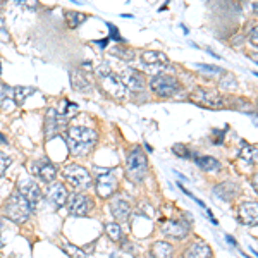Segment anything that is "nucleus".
Here are the masks:
<instances>
[{
	"mask_svg": "<svg viewBox=\"0 0 258 258\" xmlns=\"http://www.w3.org/2000/svg\"><path fill=\"white\" fill-rule=\"evenodd\" d=\"M214 193L217 195L219 198L226 200V202H231V200H234L236 197H238V186H236L234 182L227 181V182H222V184L215 186Z\"/></svg>",
	"mask_w": 258,
	"mask_h": 258,
	"instance_id": "obj_21",
	"label": "nucleus"
},
{
	"mask_svg": "<svg viewBox=\"0 0 258 258\" xmlns=\"http://www.w3.org/2000/svg\"><path fill=\"white\" fill-rule=\"evenodd\" d=\"M249 43H251V47L258 48V26H255L249 31Z\"/></svg>",
	"mask_w": 258,
	"mask_h": 258,
	"instance_id": "obj_37",
	"label": "nucleus"
},
{
	"mask_svg": "<svg viewBox=\"0 0 258 258\" xmlns=\"http://www.w3.org/2000/svg\"><path fill=\"white\" fill-rule=\"evenodd\" d=\"M14 88L7 86L4 83H0V109L9 110L11 107H14Z\"/></svg>",
	"mask_w": 258,
	"mask_h": 258,
	"instance_id": "obj_23",
	"label": "nucleus"
},
{
	"mask_svg": "<svg viewBox=\"0 0 258 258\" xmlns=\"http://www.w3.org/2000/svg\"><path fill=\"white\" fill-rule=\"evenodd\" d=\"M109 26V40L110 41H115L117 45H124L126 41L122 40V36H120V33H119V30H117V26L115 24H107Z\"/></svg>",
	"mask_w": 258,
	"mask_h": 258,
	"instance_id": "obj_34",
	"label": "nucleus"
},
{
	"mask_svg": "<svg viewBox=\"0 0 258 258\" xmlns=\"http://www.w3.org/2000/svg\"><path fill=\"white\" fill-rule=\"evenodd\" d=\"M153 258H172L174 256V246L167 241H155L150 248Z\"/></svg>",
	"mask_w": 258,
	"mask_h": 258,
	"instance_id": "obj_22",
	"label": "nucleus"
},
{
	"mask_svg": "<svg viewBox=\"0 0 258 258\" xmlns=\"http://www.w3.org/2000/svg\"><path fill=\"white\" fill-rule=\"evenodd\" d=\"M62 174H64V179L69 182L71 188H74L78 191L88 189L91 186V182H93L88 169H85L80 164H68L62 169Z\"/></svg>",
	"mask_w": 258,
	"mask_h": 258,
	"instance_id": "obj_4",
	"label": "nucleus"
},
{
	"mask_svg": "<svg viewBox=\"0 0 258 258\" xmlns=\"http://www.w3.org/2000/svg\"><path fill=\"white\" fill-rule=\"evenodd\" d=\"M191 102L198 103L200 107H205V109H212V110H219L226 107V102H224V97L215 90H207V88H197L193 93L189 95Z\"/></svg>",
	"mask_w": 258,
	"mask_h": 258,
	"instance_id": "obj_5",
	"label": "nucleus"
},
{
	"mask_svg": "<svg viewBox=\"0 0 258 258\" xmlns=\"http://www.w3.org/2000/svg\"><path fill=\"white\" fill-rule=\"evenodd\" d=\"M71 85L73 90L80 91V93H88L93 90V78H91V64H81V68H73L69 71Z\"/></svg>",
	"mask_w": 258,
	"mask_h": 258,
	"instance_id": "obj_7",
	"label": "nucleus"
},
{
	"mask_svg": "<svg viewBox=\"0 0 258 258\" xmlns=\"http://www.w3.org/2000/svg\"><path fill=\"white\" fill-rule=\"evenodd\" d=\"M47 198H48V202L52 203L53 207L60 209V207H64L66 203H68L69 193H68V189H66V186L62 184V182H52V184H48Z\"/></svg>",
	"mask_w": 258,
	"mask_h": 258,
	"instance_id": "obj_18",
	"label": "nucleus"
},
{
	"mask_svg": "<svg viewBox=\"0 0 258 258\" xmlns=\"http://www.w3.org/2000/svg\"><path fill=\"white\" fill-rule=\"evenodd\" d=\"M11 162H12V159H11L9 155H6L4 152H0V177L6 174V170L11 165Z\"/></svg>",
	"mask_w": 258,
	"mask_h": 258,
	"instance_id": "obj_35",
	"label": "nucleus"
},
{
	"mask_svg": "<svg viewBox=\"0 0 258 258\" xmlns=\"http://www.w3.org/2000/svg\"><path fill=\"white\" fill-rule=\"evenodd\" d=\"M31 172L35 174L40 181H43L45 184H52V182H55V177H57V165H53L48 159H38L33 162Z\"/></svg>",
	"mask_w": 258,
	"mask_h": 258,
	"instance_id": "obj_10",
	"label": "nucleus"
},
{
	"mask_svg": "<svg viewBox=\"0 0 258 258\" xmlns=\"http://www.w3.org/2000/svg\"><path fill=\"white\" fill-rule=\"evenodd\" d=\"M97 172V181H95V188L100 198L107 200L114 197L115 189H117V177L114 176L110 169H95Z\"/></svg>",
	"mask_w": 258,
	"mask_h": 258,
	"instance_id": "obj_8",
	"label": "nucleus"
},
{
	"mask_svg": "<svg viewBox=\"0 0 258 258\" xmlns=\"http://www.w3.org/2000/svg\"><path fill=\"white\" fill-rule=\"evenodd\" d=\"M141 62L147 68L155 69L153 73H159L160 69H164L169 64V57L164 52H155V50H148V52L141 53Z\"/></svg>",
	"mask_w": 258,
	"mask_h": 258,
	"instance_id": "obj_16",
	"label": "nucleus"
},
{
	"mask_svg": "<svg viewBox=\"0 0 258 258\" xmlns=\"http://www.w3.org/2000/svg\"><path fill=\"white\" fill-rule=\"evenodd\" d=\"M109 38H105V40H98V41H93V43H98V47L100 48H105L107 47V43H109Z\"/></svg>",
	"mask_w": 258,
	"mask_h": 258,
	"instance_id": "obj_39",
	"label": "nucleus"
},
{
	"mask_svg": "<svg viewBox=\"0 0 258 258\" xmlns=\"http://www.w3.org/2000/svg\"><path fill=\"white\" fill-rule=\"evenodd\" d=\"M31 212H33V205L19 193V191L18 193H12L2 207V214L6 215L11 222H16V224L28 222Z\"/></svg>",
	"mask_w": 258,
	"mask_h": 258,
	"instance_id": "obj_2",
	"label": "nucleus"
},
{
	"mask_svg": "<svg viewBox=\"0 0 258 258\" xmlns=\"http://www.w3.org/2000/svg\"><path fill=\"white\" fill-rule=\"evenodd\" d=\"M100 83H102V88L105 90L107 95H110L112 98H124L127 93L126 86L122 85V81H120V78L117 76V74L110 73L107 74V76H102L100 78Z\"/></svg>",
	"mask_w": 258,
	"mask_h": 258,
	"instance_id": "obj_12",
	"label": "nucleus"
},
{
	"mask_svg": "<svg viewBox=\"0 0 258 258\" xmlns=\"http://www.w3.org/2000/svg\"><path fill=\"white\" fill-rule=\"evenodd\" d=\"M172 152L176 153L177 157H182V159H195V157H197L184 143H176L172 147Z\"/></svg>",
	"mask_w": 258,
	"mask_h": 258,
	"instance_id": "obj_32",
	"label": "nucleus"
},
{
	"mask_svg": "<svg viewBox=\"0 0 258 258\" xmlns=\"http://www.w3.org/2000/svg\"><path fill=\"white\" fill-rule=\"evenodd\" d=\"M182 258H212V249L207 243H203V241L198 239L186 248Z\"/></svg>",
	"mask_w": 258,
	"mask_h": 258,
	"instance_id": "obj_20",
	"label": "nucleus"
},
{
	"mask_svg": "<svg viewBox=\"0 0 258 258\" xmlns=\"http://www.w3.org/2000/svg\"><path fill=\"white\" fill-rule=\"evenodd\" d=\"M18 191L23 195L28 202L31 203L33 207L41 200V189L40 186L36 184V181H33L30 177H21L19 182H18Z\"/></svg>",
	"mask_w": 258,
	"mask_h": 258,
	"instance_id": "obj_15",
	"label": "nucleus"
},
{
	"mask_svg": "<svg viewBox=\"0 0 258 258\" xmlns=\"http://www.w3.org/2000/svg\"><path fill=\"white\" fill-rule=\"evenodd\" d=\"M0 143H4V145L7 143V138H6V136L2 135V133H0Z\"/></svg>",
	"mask_w": 258,
	"mask_h": 258,
	"instance_id": "obj_41",
	"label": "nucleus"
},
{
	"mask_svg": "<svg viewBox=\"0 0 258 258\" xmlns=\"http://www.w3.org/2000/svg\"><path fill=\"white\" fill-rule=\"evenodd\" d=\"M55 110H57V115H59V119L62 120V122H66V120L71 119L73 115H76L78 105H76V103H73V102H69V100H62L59 109H55Z\"/></svg>",
	"mask_w": 258,
	"mask_h": 258,
	"instance_id": "obj_25",
	"label": "nucleus"
},
{
	"mask_svg": "<svg viewBox=\"0 0 258 258\" xmlns=\"http://www.w3.org/2000/svg\"><path fill=\"white\" fill-rule=\"evenodd\" d=\"M66 205H68V212L71 215H74V217H86L93 210V200L88 195L74 193L69 197Z\"/></svg>",
	"mask_w": 258,
	"mask_h": 258,
	"instance_id": "obj_9",
	"label": "nucleus"
},
{
	"mask_svg": "<svg viewBox=\"0 0 258 258\" xmlns=\"http://www.w3.org/2000/svg\"><path fill=\"white\" fill-rule=\"evenodd\" d=\"M60 124H64L62 120L59 119V115H57V110L55 109H48L47 114H45V138L50 140L52 136H55L57 133H59V126Z\"/></svg>",
	"mask_w": 258,
	"mask_h": 258,
	"instance_id": "obj_19",
	"label": "nucleus"
},
{
	"mask_svg": "<svg viewBox=\"0 0 258 258\" xmlns=\"http://www.w3.org/2000/svg\"><path fill=\"white\" fill-rule=\"evenodd\" d=\"M66 145L69 152L76 157H85L97 147L98 133L86 126H71L66 129Z\"/></svg>",
	"mask_w": 258,
	"mask_h": 258,
	"instance_id": "obj_1",
	"label": "nucleus"
},
{
	"mask_svg": "<svg viewBox=\"0 0 258 258\" xmlns=\"http://www.w3.org/2000/svg\"><path fill=\"white\" fill-rule=\"evenodd\" d=\"M110 53L117 57V59H122V60L135 59V50H131L129 47H126V45H115L114 48H110Z\"/></svg>",
	"mask_w": 258,
	"mask_h": 258,
	"instance_id": "obj_29",
	"label": "nucleus"
},
{
	"mask_svg": "<svg viewBox=\"0 0 258 258\" xmlns=\"http://www.w3.org/2000/svg\"><path fill=\"white\" fill-rule=\"evenodd\" d=\"M0 74H2V62H0Z\"/></svg>",
	"mask_w": 258,
	"mask_h": 258,
	"instance_id": "obj_43",
	"label": "nucleus"
},
{
	"mask_svg": "<svg viewBox=\"0 0 258 258\" xmlns=\"http://www.w3.org/2000/svg\"><path fill=\"white\" fill-rule=\"evenodd\" d=\"M179 88H181V83L177 81V78L170 76V74H159V76L152 78V81H150V90H152L157 97H162V98L176 95Z\"/></svg>",
	"mask_w": 258,
	"mask_h": 258,
	"instance_id": "obj_6",
	"label": "nucleus"
},
{
	"mask_svg": "<svg viewBox=\"0 0 258 258\" xmlns=\"http://www.w3.org/2000/svg\"><path fill=\"white\" fill-rule=\"evenodd\" d=\"M105 232L112 241H120V236H122V229H120L117 222L105 224Z\"/></svg>",
	"mask_w": 258,
	"mask_h": 258,
	"instance_id": "obj_30",
	"label": "nucleus"
},
{
	"mask_svg": "<svg viewBox=\"0 0 258 258\" xmlns=\"http://www.w3.org/2000/svg\"><path fill=\"white\" fill-rule=\"evenodd\" d=\"M148 174V159L147 153L141 150V147H135L127 153L126 159V176L129 181L141 182Z\"/></svg>",
	"mask_w": 258,
	"mask_h": 258,
	"instance_id": "obj_3",
	"label": "nucleus"
},
{
	"mask_svg": "<svg viewBox=\"0 0 258 258\" xmlns=\"http://www.w3.org/2000/svg\"><path fill=\"white\" fill-rule=\"evenodd\" d=\"M162 232L165 236L172 239H184L189 232V226L188 222H184L182 219H169V220H164L162 222Z\"/></svg>",
	"mask_w": 258,
	"mask_h": 258,
	"instance_id": "obj_13",
	"label": "nucleus"
},
{
	"mask_svg": "<svg viewBox=\"0 0 258 258\" xmlns=\"http://www.w3.org/2000/svg\"><path fill=\"white\" fill-rule=\"evenodd\" d=\"M64 251L68 253L71 258H86V251L80 246H76V244H71V243H66L64 246Z\"/></svg>",
	"mask_w": 258,
	"mask_h": 258,
	"instance_id": "obj_31",
	"label": "nucleus"
},
{
	"mask_svg": "<svg viewBox=\"0 0 258 258\" xmlns=\"http://www.w3.org/2000/svg\"><path fill=\"white\" fill-rule=\"evenodd\" d=\"M249 59L255 62V64H258V52H251V53H249Z\"/></svg>",
	"mask_w": 258,
	"mask_h": 258,
	"instance_id": "obj_40",
	"label": "nucleus"
},
{
	"mask_svg": "<svg viewBox=\"0 0 258 258\" xmlns=\"http://www.w3.org/2000/svg\"><path fill=\"white\" fill-rule=\"evenodd\" d=\"M220 88H224V90L236 88V78L232 76L231 73H224L222 76H220Z\"/></svg>",
	"mask_w": 258,
	"mask_h": 258,
	"instance_id": "obj_33",
	"label": "nucleus"
},
{
	"mask_svg": "<svg viewBox=\"0 0 258 258\" xmlns=\"http://www.w3.org/2000/svg\"><path fill=\"white\" fill-rule=\"evenodd\" d=\"M109 209H110V214L114 215V219L117 220V222H127L133 212L129 200L126 197H122V195H114V197H112Z\"/></svg>",
	"mask_w": 258,
	"mask_h": 258,
	"instance_id": "obj_11",
	"label": "nucleus"
},
{
	"mask_svg": "<svg viewBox=\"0 0 258 258\" xmlns=\"http://www.w3.org/2000/svg\"><path fill=\"white\" fill-rule=\"evenodd\" d=\"M239 157L243 160L249 162V164H258V147H253V145H244L241 148Z\"/></svg>",
	"mask_w": 258,
	"mask_h": 258,
	"instance_id": "obj_28",
	"label": "nucleus"
},
{
	"mask_svg": "<svg viewBox=\"0 0 258 258\" xmlns=\"http://www.w3.org/2000/svg\"><path fill=\"white\" fill-rule=\"evenodd\" d=\"M251 186L255 188V191L258 193V174H255V176H251Z\"/></svg>",
	"mask_w": 258,
	"mask_h": 258,
	"instance_id": "obj_38",
	"label": "nucleus"
},
{
	"mask_svg": "<svg viewBox=\"0 0 258 258\" xmlns=\"http://www.w3.org/2000/svg\"><path fill=\"white\" fill-rule=\"evenodd\" d=\"M195 162L197 165L202 170H207V172H214V170H219L220 169V162L217 159L210 155H200V157H195Z\"/></svg>",
	"mask_w": 258,
	"mask_h": 258,
	"instance_id": "obj_24",
	"label": "nucleus"
},
{
	"mask_svg": "<svg viewBox=\"0 0 258 258\" xmlns=\"http://www.w3.org/2000/svg\"><path fill=\"white\" fill-rule=\"evenodd\" d=\"M117 76L120 78L122 85L126 86V90H129V91H141L145 88V76L140 73V71L127 68V69L120 71Z\"/></svg>",
	"mask_w": 258,
	"mask_h": 258,
	"instance_id": "obj_14",
	"label": "nucleus"
},
{
	"mask_svg": "<svg viewBox=\"0 0 258 258\" xmlns=\"http://www.w3.org/2000/svg\"><path fill=\"white\" fill-rule=\"evenodd\" d=\"M238 219L244 226H258V203L244 202L238 210Z\"/></svg>",
	"mask_w": 258,
	"mask_h": 258,
	"instance_id": "obj_17",
	"label": "nucleus"
},
{
	"mask_svg": "<svg viewBox=\"0 0 258 258\" xmlns=\"http://www.w3.org/2000/svg\"><path fill=\"white\" fill-rule=\"evenodd\" d=\"M253 12H255V14L258 16V2L253 4Z\"/></svg>",
	"mask_w": 258,
	"mask_h": 258,
	"instance_id": "obj_42",
	"label": "nucleus"
},
{
	"mask_svg": "<svg viewBox=\"0 0 258 258\" xmlns=\"http://www.w3.org/2000/svg\"><path fill=\"white\" fill-rule=\"evenodd\" d=\"M86 18H88V16L83 14V12H74V11L66 12V21H68L71 30H76V28H80V24L85 23Z\"/></svg>",
	"mask_w": 258,
	"mask_h": 258,
	"instance_id": "obj_27",
	"label": "nucleus"
},
{
	"mask_svg": "<svg viewBox=\"0 0 258 258\" xmlns=\"http://www.w3.org/2000/svg\"><path fill=\"white\" fill-rule=\"evenodd\" d=\"M35 93V88L31 86H14V103L16 105H23L28 97Z\"/></svg>",
	"mask_w": 258,
	"mask_h": 258,
	"instance_id": "obj_26",
	"label": "nucleus"
},
{
	"mask_svg": "<svg viewBox=\"0 0 258 258\" xmlns=\"http://www.w3.org/2000/svg\"><path fill=\"white\" fill-rule=\"evenodd\" d=\"M197 68H200V69H205V71H209V73H214V74H220V76H222V74H224V69H222V68H217V66L198 64Z\"/></svg>",
	"mask_w": 258,
	"mask_h": 258,
	"instance_id": "obj_36",
	"label": "nucleus"
}]
</instances>
